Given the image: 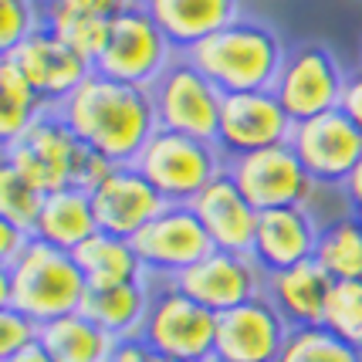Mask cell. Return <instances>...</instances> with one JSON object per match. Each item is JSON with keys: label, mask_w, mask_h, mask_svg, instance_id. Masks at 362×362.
<instances>
[{"label": "cell", "mask_w": 362, "mask_h": 362, "mask_svg": "<svg viewBox=\"0 0 362 362\" xmlns=\"http://www.w3.org/2000/svg\"><path fill=\"white\" fill-rule=\"evenodd\" d=\"M58 112L88 149L115 166H132L159 132L153 92L112 81L98 71Z\"/></svg>", "instance_id": "cell-1"}, {"label": "cell", "mask_w": 362, "mask_h": 362, "mask_svg": "<svg viewBox=\"0 0 362 362\" xmlns=\"http://www.w3.org/2000/svg\"><path fill=\"white\" fill-rule=\"evenodd\" d=\"M187 58L223 95L237 92H271L284 68V41L271 24H261L254 17H237L223 31L206 37L187 51Z\"/></svg>", "instance_id": "cell-2"}, {"label": "cell", "mask_w": 362, "mask_h": 362, "mask_svg": "<svg viewBox=\"0 0 362 362\" xmlns=\"http://www.w3.org/2000/svg\"><path fill=\"white\" fill-rule=\"evenodd\" d=\"M85 295L88 281L71 251L51 247L37 237L0 278V308H17L37 325L81 312Z\"/></svg>", "instance_id": "cell-3"}, {"label": "cell", "mask_w": 362, "mask_h": 362, "mask_svg": "<svg viewBox=\"0 0 362 362\" xmlns=\"http://www.w3.org/2000/svg\"><path fill=\"white\" fill-rule=\"evenodd\" d=\"M132 166L163 193L166 204H193L200 189L217 173H223L227 159L217 149V142L159 129Z\"/></svg>", "instance_id": "cell-4"}, {"label": "cell", "mask_w": 362, "mask_h": 362, "mask_svg": "<svg viewBox=\"0 0 362 362\" xmlns=\"http://www.w3.org/2000/svg\"><path fill=\"white\" fill-rule=\"evenodd\" d=\"M176 51L159 31V24L149 17V11L136 4L109 21V37L95 62V71L122 85L153 88L163 71L173 64Z\"/></svg>", "instance_id": "cell-5"}, {"label": "cell", "mask_w": 362, "mask_h": 362, "mask_svg": "<svg viewBox=\"0 0 362 362\" xmlns=\"http://www.w3.org/2000/svg\"><path fill=\"white\" fill-rule=\"evenodd\" d=\"M149 92H153L159 129H170V132L193 136V139L204 142H217L223 92L187 54H176L173 64L163 71V78Z\"/></svg>", "instance_id": "cell-6"}, {"label": "cell", "mask_w": 362, "mask_h": 362, "mask_svg": "<svg viewBox=\"0 0 362 362\" xmlns=\"http://www.w3.org/2000/svg\"><path fill=\"white\" fill-rule=\"evenodd\" d=\"M156 356L180 362H214L217 315L200 301L183 295L173 281L153 295L149 315L139 335Z\"/></svg>", "instance_id": "cell-7"}, {"label": "cell", "mask_w": 362, "mask_h": 362, "mask_svg": "<svg viewBox=\"0 0 362 362\" xmlns=\"http://www.w3.org/2000/svg\"><path fill=\"white\" fill-rule=\"evenodd\" d=\"M85 153L88 146L68 129L62 112L51 109L21 139L4 146V163L14 166L21 176H28L41 193H54V189L75 187Z\"/></svg>", "instance_id": "cell-8"}, {"label": "cell", "mask_w": 362, "mask_h": 362, "mask_svg": "<svg viewBox=\"0 0 362 362\" xmlns=\"http://www.w3.org/2000/svg\"><path fill=\"white\" fill-rule=\"evenodd\" d=\"M346 81V68L332 54V47L322 41H308V45L288 51L281 75L271 92L281 102V109L291 115V122H308L315 115L339 109Z\"/></svg>", "instance_id": "cell-9"}, {"label": "cell", "mask_w": 362, "mask_h": 362, "mask_svg": "<svg viewBox=\"0 0 362 362\" xmlns=\"http://www.w3.org/2000/svg\"><path fill=\"white\" fill-rule=\"evenodd\" d=\"M227 173L234 176V183L257 214L281 210V206H305L318 187L295 156L291 142L227 159Z\"/></svg>", "instance_id": "cell-10"}, {"label": "cell", "mask_w": 362, "mask_h": 362, "mask_svg": "<svg viewBox=\"0 0 362 362\" xmlns=\"http://www.w3.org/2000/svg\"><path fill=\"white\" fill-rule=\"evenodd\" d=\"M291 149L318 187H346L362 159V132L335 109L308 122H295Z\"/></svg>", "instance_id": "cell-11"}, {"label": "cell", "mask_w": 362, "mask_h": 362, "mask_svg": "<svg viewBox=\"0 0 362 362\" xmlns=\"http://www.w3.org/2000/svg\"><path fill=\"white\" fill-rule=\"evenodd\" d=\"M291 325L271 305L268 295L237 305L217 315V342L214 362H278Z\"/></svg>", "instance_id": "cell-12"}, {"label": "cell", "mask_w": 362, "mask_h": 362, "mask_svg": "<svg viewBox=\"0 0 362 362\" xmlns=\"http://www.w3.org/2000/svg\"><path fill=\"white\" fill-rule=\"evenodd\" d=\"M291 132H295V122L281 109L274 92L223 95L221 129H217V149L223 153V159L291 142Z\"/></svg>", "instance_id": "cell-13"}, {"label": "cell", "mask_w": 362, "mask_h": 362, "mask_svg": "<svg viewBox=\"0 0 362 362\" xmlns=\"http://www.w3.org/2000/svg\"><path fill=\"white\" fill-rule=\"evenodd\" d=\"M264 281H268V274L257 268V261L251 254L230 251H210L193 268H187L183 274L173 278V284L183 295L200 301L214 315H223L237 305L264 295Z\"/></svg>", "instance_id": "cell-14"}, {"label": "cell", "mask_w": 362, "mask_h": 362, "mask_svg": "<svg viewBox=\"0 0 362 362\" xmlns=\"http://www.w3.org/2000/svg\"><path fill=\"white\" fill-rule=\"evenodd\" d=\"M132 247L139 254L142 268L153 274H170V281L214 251L204 223L189 204H170L156 221L146 223L132 237Z\"/></svg>", "instance_id": "cell-15"}, {"label": "cell", "mask_w": 362, "mask_h": 362, "mask_svg": "<svg viewBox=\"0 0 362 362\" xmlns=\"http://www.w3.org/2000/svg\"><path fill=\"white\" fill-rule=\"evenodd\" d=\"M4 58H11L24 71V78L31 81L34 92L47 102V109H62L95 71L92 62H85L78 51H71L62 37L47 31L45 24L17 47L14 54H4Z\"/></svg>", "instance_id": "cell-16"}, {"label": "cell", "mask_w": 362, "mask_h": 362, "mask_svg": "<svg viewBox=\"0 0 362 362\" xmlns=\"http://www.w3.org/2000/svg\"><path fill=\"white\" fill-rule=\"evenodd\" d=\"M92 206H95L98 230L132 240L146 223L156 221L170 204L163 200V193L136 166H115L92 189Z\"/></svg>", "instance_id": "cell-17"}, {"label": "cell", "mask_w": 362, "mask_h": 362, "mask_svg": "<svg viewBox=\"0 0 362 362\" xmlns=\"http://www.w3.org/2000/svg\"><path fill=\"white\" fill-rule=\"evenodd\" d=\"M193 214L200 217L206 237L214 244V251H230V254H251L254 234H257V210L251 206V200L240 193V187L234 183V176L217 173L200 197L193 200Z\"/></svg>", "instance_id": "cell-18"}, {"label": "cell", "mask_w": 362, "mask_h": 362, "mask_svg": "<svg viewBox=\"0 0 362 362\" xmlns=\"http://www.w3.org/2000/svg\"><path fill=\"white\" fill-rule=\"evenodd\" d=\"M318 234L322 227L308 214V206H281V210H264L257 217V234H254L251 257L264 274L298 268L305 261H315Z\"/></svg>", "instance_id": "cell-19"}, {"label": "cell", "mask_w": 362, "mask_h": 362, "mask_svg": "<svg viewBox=\"0 0 362 362\" xmlns=\"http://www.w3.org/2000/svg\"><path fill=\"white\" fill-rule=\"evenodd\" d=\"M149 17L166 34L176 54H187L193 47L223 31L240 17L237 0H139Z\"/></svg>", "instance_id": "cell-20"}, {"label": "cell", "mask_w": 362, "mask_h": 362, "mask_svg": "<svg viewBox=\"0 0 362 362\" xmlns=\"http://www.w3.org/2000/svg\"><path fill=\"white\" fill-rule=\"evenodd\" d=\"M332 284L335 281L322 271L318 261H305L298 268L268 274L264 295L291 329H315V325H322V312H325Z\"/></svg>", "instance_id": "cell-21"}, {"label": "cell", "mask_w": 362, "mask_h": 362, "mask_svg": "<svg viewBox=\"0 0 362 362\" xmlns=\"http://www.w3.org/2000/svg\"><path fill=\"white\" fill-rule=\"evenodd\" d=\"M92 234H98V221H95V206L88 189L64 187L47 193L41 217L34 223L37 240H45L51 247H62V251H75Z\"/></svg>", "instance_id": "cell-22"}, {"label": "cell", "mask_w": 362, "mask_h": 362, "mask_svg": "<svg viewBox=\"0 0 362 362\" xmlns=\"http://www.w3.org/2000/svg\"><path fill=\"white\" fill-rule=\"evenodd\" d=\"M149 305L153 295L146 281H132V284H112V288H88V295L81 301V315H88L105 329L112 339H139L146 315H149Z\"/></svg>", "instance_id": "cell-23"}, {"label": "cell", "mask_w": 362, "mask_h": 362, "mask_svg": "<svg viewBox=\"0 0 362 362\" xmlns=\"http://www.w3.org/2000/svg\"><path fill=\"white\" fill-rule=\"evenodd\" d=\"M75 264L81 268L88 288H112V284H132V281H142V268L139 254L132 247L129 237H115V234H105L98 230L92 234L81 247L71 251Z\"/></svg>", "instance_id": "cell-24"}, {"label": "cell", "mask_w": 362, "mask_h": 362, "mask_svg": "<svg viewBox=\"0 0 362 362\" xmlns=\"http://www.w3.org/2000/svg\"><path fill=\"white\" fill-rule=\"evenodd\" d=\"M41 346L54 362H112L119 339H112L105 329H98L88 315L71 312L54 322L41 325Z\"/></svg>", "instance_id": "cell-25"}, {"label": "cell", "mask_w": 362, "mask_h": 362, "mask_svg": "<svg viewBox=\"0 0 362 362\" xmlns=\"http://www.w3.org/2000/svg\"><path fill=\"white\" fill-rule=\"evenodd\" d=\"M45 112H51L47 102L34 92L24 71L11 58H4L0 62V136H4V146L21 139Z\"/></svg>", "instance_id": "cell-26"}, {"label": "cell", "mask_w": 362, "mask_h": 362, "mask_svg": "<svg viewBox=\"0 0 362 362\" xmlns=\"http://www.w3.org/2000/svg\"><path fill=\"white\" fill-rule=\"evenodd\" d=\"M315 261L332 281H362V223L352 214L322 227Z\"/></svg>", "instance_id": "cell-27"}, {"label": "cell", "mask_w": 362, "mask_h": 362, "mask_svg": "<svg viewBox=\"0 0 362 362\" xmlns=\"http://www.w3.org/2000/svg\"><path fill=\"white\" fill-rule=\"evenodd\" d=\"M41 21H45L47 31L54 37H62L71 51H78L85 62H98L105 37H109V21L105 17L81 14V11H71L64 4H51V7H41Z\"/></svg>", "instance_id": "cell-28"}, {"label": "cell", "mask_w": 362, "mask_h": 362, "mask_svg": "<svg viewBox=\"0 0 362 362\" xmlns=\"http://www.w3.org/2000/svg\"><path fill=\"white\" fill-rule=\"evenodd\" d=\"M45 197L47 193H41L28 176H21L14 166L0 163V221L34 234V223L41 217Z\"/></svg>", "instance_id": "cell-29"}, {"label": "cell", "mask_w": 362, "mask_h": 362, "mask_svg": "<svg viewBox=\"0 0 362 362\" xmlns=\"http://www.w3.org/2000/svg\"><path fill=\"white\" fill-rule=\"evenodd\" d=\"M322 329L362 352V281H335L322 312Z\"/></svg>", "instance_id": "cell-30"}, {"label": "cell", "mask_w": 362, "mask_h": 362, "mask_svg": "<svg viewBox=\"0 0 362 362\" xmlns=\"http://www.w3.org/2000/svg\"><path fill=\"white\" fill-rule=\"evenodd\" d=\"M278 362H362V352L315 325V329H291Z\"/></svg>", "instance_id": "cell-31"}, {"label": "cell", "mask_w": 362, "mask_h": 362, "mask_svg": "<svg viewBox=\"0 0 362 362\" xmlns=\"http://www.w3.org/2000/svg\"><path fill=\"white\" fill-rule=\"evenodd\" d=\"M41 24V7L34 0H0V51L14 54Z\"/></svg>", "instance_id": "cell-32"}, {"label": "cell", "mask_w": 362, "mask_h": 362, "mask_svg": "<svg viewBox=\"0 0 362 362\" xmlns=\"http://www.w3.org/2000/svg\"><path fill=\"white\" fill-rule=\"evenodd\" d=\"M41 325L17 308H0V359H11L24 349L37 346Z\"/></svg>", "instance_id": "cell-33"}, {"label": "cell", "mask_w": 362, "mask_h": 362, "mask_svg": "<svg viewBox=\"0 0 362 362\" xmlns=\"http://www.w3.org/2000/svg\"><path fill=\"white\" fill-rule=\"evenodd\" d=\"M34 240L31 230H21L14 223L0 221V268H11L21 254L28 251V244Z\"/></svg>", "instance_id": "cell-34"}, {"label": "cell", "mask_w": 362, "mask_h": 362, "mask_svg": "<svg viewBox=\"0 0 362 362\" xmlns=\"http://www.w3.org/2000/svg\"><path fill=\"white\" fill-rule=\"evenodd\" d=\"M58 4L71 7V11H81V14H95V17L112 21V17H119L122 11L136 7L139 0H58Z\"/></svg>", "instance_id": "cell-35"}, {"label": "cell", "mask_w": 362, "mask_h": 362, "mask_svg": "<svg viewBox=\"0 0 362 362\" xmlns=\"http://www.w3.org/2000/svg\"><path fill=\"white\" fill-rule=\"evenodd\" d=\"M339 112H342L349 122L362 132V68L349 75L346 92H342V102H339Z\"/></svg>", "instance_id": "cell-36"}, {"label": "cell", "mask_w": 362, "mask_h": 362, "mask_svg": "<svg viewBox=\"0 0 362 362\" xmlns=\"http://www.w3.org/2000/svg\"><path fill=\"white\" fill-rule=\"evenodd\" d=\"M112 362H156V352L146 346L142 339H122V342L115 346Z\"/></svg>", "instance_id": "cell-37"}, {"label": "cell", "mask_w": 362, "mask_h": 362, "mask_svg": "<svg viewBox=\"0 0 362 362\" xmlns=\"http://www.w3.org/2000/svg\"><path fill=\"white\" fill-rule=\"evenodd\" d=\"M346 197H349V206H359L362 204V159H359V166L352 170V176L346 180Z\"/></svg>", "instance_id": "cell-38"}, {"label": "cell", "mask_w": 362, "mask_h": 362, "mask_svg": "<svg viewBox=\"0 0 362 362\" xmlns=\"http://www.w3.org/2000/svg\"><path fill=\"white\" fill-rule=\"evenodd\" d=\"M0 362H54L51 356H47V349L37 342V346L24 349V352H17V356H11V359H0Z\"/></svg>", "instance_id": "cell-39"}, {"label": "cell", "mask_w": 362, "mask_h": 362, "mask_svg": "<svg viewBox=\"0 0 362 362\" xmlns=\"http://www.w3.org/2000/svg\"><path fill=\"white\" fill-rule=\"evenodd\" d=\"M352 217H356V221L362 223V204H359V206H352Z\"/></svg>", "instance_id": "cell-40"}, {"label": "cell", "mask_w": 362, "mask_h": 362, "mask_svg": "<svg viewBox=\"0 0 362 362\" xmlns=\"http://www.w3.org/2000/svg\"><path fill=\"white\" fill-rule=\"evenodd\" d=\"M37 7H51V4H58V0H34Z\"/></svg>", "instance_id": "cell-41"}, {"label": "cell", "mask_w": 362, "mask_h": 362, "mask_svg": "<svg viewBox=\"0 0 362 362\" xmlns=\"http://www.w3.org/2000/svg\"><path fill=\"white\" fill-rule=\"evenodd\" d=\"M156 362H180V359H166V356H156Z\"/></svg>", "instance_id": "cell-42"}]
</instances>
